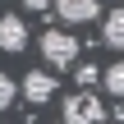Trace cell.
I'll return each instance as SVG.
<instances>
[{
	"instance_id": "7a4b0ae2",
	"label": "cell",
	"mask_w": 124,
	"mask_h": 124,
	"mask_svg": "<svg viewBox=\"0 0 124 124\" xmlns=\"http://www.w3.org/2000/svg\"><path fill=\"white\" fill-rule=\"evenodd\" d=\"M101 120H106V106L87 87L74 92V97H64V124H101Z\"/></svg>"
},
{
	"instance_id": "52a82bcc",
	"label": "cell",
	"mask_w": 124,
	"mask_h": 124,
	"mask_svg": "<svg viewBox=\"0 0 124 124\" xmlns=\"http://www.w3.org/2000/svg\"><path fill=\"white\" fill-rule=\"evenodd\" d=\"M101 83H106V92H110V97H120V101H124V60H115V64L101 74Z\"/></svg>"
},
{
	"instance_id": "30bf717a",
	"label": "cell",
	"mask_w": 124,
	"mask_h": 124,
	"mask_svg": "<svg viewBox=\"0 0 124 124\" xmlns=\"http://www.w3.org/2000/svg\"><path fill=\"white\" fill-rule=\"evenodd\" d=\"M23 5H28L32 14H41V9H51V0H23Z\"/></svg>"
},
{
	"instance_id": "8992f818",
	"label": "cell",
	"mask_w": 124,
	"mask_h": 124,
	"mask_svg": "<svg viewBox=\"0 0 124 124\" xmlns=\"http://www.w3.org/2000/svg\"><path fill=\"white\" fill-rule=\"evenodd\" d=\"M106 46H115V51H124V5H115L110 14H106Z\"/></svg>"
},
{
	"instance_id": "6da1fadb",
	"label": "cell",
	"mask_w": 124,
	"mask_h": 124,
	"mask_svg": "<svg viewBox=\"0 0 124 124\" xmlns=\"http://www.w3.org/2000/svg\"><path fill=\"white\" fill-rule=\"evenodd\" d=\"M41 60H46L51 69H69V64H78V37L64 32V28L41 32Z\"/></svg>"
},
{
	"instance_id": "277c9868",
	"label": "cell",
	"mask_w": 124,
	"mask_h": 124,
	"mask_svg": "<svg viewBox=\"0 0 124 124\" xmlns=\"http://www.w3.org/2000/svg\"><path fill=\"white\" fill-rule=\"evenodd\" d=\"M51 5H55L60 23H92L101 14V0H51Z\"/></svg>"
},
{
	"instance_id": "5b68a950",
	"label": "cell",
	"mask_w": 124,
	"mask_h": 124,
	"mask_svg": "<svg viewBox=\"0 0 124 124\" xmlns=\"http://www.w3.org/2000/svg\"><path fill=\"white\" fill-rule=\"evenodd\" d=\"M23 46H28V23H23L18 14H5V18H0V51L18 55Z\"/></svg>"
},
{
	"instance_id": "8fae6325",
	"label": "cell",
	"mask_w": 124,
	"mask_h": 124,
	"mask_svg": "<svg viewBox=\"0 0 124 124\" xmlns=\"http://www.w3.org/2000/svg\"><path fill=\"white\" fill-rule=\"evenodd\" d=\"M115 124H124V106H120V110H115Z\"/></svg>"
},
{
	"instance_id": "ba28073f",
	"label": "cell",
	"mask_w": 124,
	"mask_h": 124,
	"mask_svg": "<svg viewBox=\"0 0 124 124\" xmlns=\"http://www.w3.org/2000/svg\"><path fill=\"white\" fill-rule=\"evenodd\" d=\"M14 97H18V83H14L9 74H0V110H9V106H14Z\"/></svg>"
},
{
	"instance_id": "9c48e42d",
	"label": "cell",
	"mask_w": 124,
	"mask_h": 124,
	"mask_svg": "<svg viewBox=\"0 0 124 124\" xmlns=\"http://www.w3.org/2000/svg\"><path fill=\"white\" fill-rule=\"evenodd\" d=\"M97 78H101V74H97V69H92V64H78V83H83V87H92V83H97Z\"/></svg>"
},
{
	"instance_id": "3957f363",
	"label": "cell",
	"mask_w": 124,
	"mask_h": 124,
	"mask_svg": "<svg viewBox=\"0 0 124 124\" xmlns=\"http://www.w3.org/2000/svg\"><path fill=\"white\" fill-rule=\"evenodd\" d=\"M55 87H60V83H55V74H41V69H32V74L18 83V92H23L32 106H46V101L55 97Z\"/></svg>"
}]
</instances>
